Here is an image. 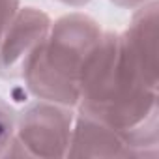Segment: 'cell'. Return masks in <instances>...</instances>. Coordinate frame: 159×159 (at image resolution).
Segmentation results:
<instances>
[{
  "label": "cell",
  "mask_w": 159,
  "mask_h": 159,
  "mask_svg": "<svg viewBox=\"0 0 159 159\" xmlns=\"http://www.w3.org/2000/svg\"><path fill=\"white\" fill-rule=\"evenodd\" d=\"M75 111L114 127L133 159H157L159 88L148 86L124 62L120 32L103 30L83 71Z\"/></svg>",
  "instance_id": "6da1fadb"
},
{
  "label": "cell",
  "mask_w": 159,
  "mask_h": 159,
  "mask_svg": "<svg viewBox=\"0 0 159 159\" xmlns=\"http://www.w3.org/2000/svg\"><path fill=\"white\" fill-rule=\"evenodd\" d=\"M101 36V25L86 13H66L52 21L39 52L23 77L28 94L75 109L83 71Z\"/></svg>",
  "instance_id": "7a4b0ae2"
},
{
  "label": "cell",
  "mask_w": 159,
  "mask_h": 159,
  "mask_svg": "<svg viewBox=\"0 0 159 159\" xmlns=\"http://www.w3.org/2000/svg\"><path fill=\"white\" fill-rule=\"evenodd\" d=\"M75 109L45 99L26 103L15 114V137L28 157H66Z\"/></svg>",
  "instance_id": "3957f363"
},
{
  "label": "cell",
  "mask_w": 159,
  "mask_h": 159,
  "mask_svg": "<svg viewBox=\"0 0 159 159\" xmlns=\"http://www.w3.org/2000/svg\"><path fill=\"white\" fill-rule=\"evenodd\" d=\"M52 19L34 6L19 8L0 34V79L21 81L39 52Z\"/></svg>",
  "instance_id": "277c9868"
},
{
  "label": "cell",
  "mask_w": 159,
  "mask_h": 159,
  "mask_svg": "<svg viewBox=\"0 0 159 159\" xmlns=\"http://www.w3.org/2000/svg\"><path fill=\"white\" fill-rule=\"evenodd\" d=\"M157 15L159 2L152 0L133 10L129 25L124 32H120V49L124 62L152 88H159Z\"/></svg>",
  "instance_id": "5b68a950"
},
{
  "label": "cell",
  "mask_w": 159,
  "mask_h": 159,
  "mask_svg": "<svg viewBox=\"0 0 159 159\" xmlns=\"http://www.w3.org/2000/svg\"><path fill=\"white\" fill-rule=\"evenodd\" d=\"M66 157L133 159V153L114 127L90 114L75 111V122Z\"/></svg>",
  "instance_id": "8992f818"
},
{
  "label": "cell",
  "mask_w": 159,
  "mask_h": 159,
  "mask_svg": "<svg viewBox=\"0 0 159 159\" xmlns=\"http://www.w3.org/2000/svg\"><path fill=\"white\" fill-rule=\"evenodd\" d=\"M15 114L17 111L0 98V159H4L6 148L15 135Z\"/></svg>",
  "instance_id": "52a82bcc"
},
{
  "label": "cell",
  "mask_w": 159,
  "mask_h": 159,
  "mask_svg": "<svg viewBox=\"0 0 159 159\" xmlns=\"http://www.w3.org/2000/svg\"><path fill=\"white\" fill-rule=\"evenodd\" d=\"M21 8V0H0V34Z\"/></svg>",
  "instance_id": "ba28073f"
},
{
  "label": "cell",
  "mask_w": 159,
  "mask_h": 159,
  "mask_svg": "<svg viewBox=\"0 0 159 159\" xmlns=\"http://www.w3.org/2000/svg\"><path fill=\"white\" fill-rule=\"evenodd\" d=\"M109 2H112L114 6H118L122 10H137V8L152 2V0H109Z\"/></svg>",
  "instance_id": "9c48e42d"
},
{
  "label": "cell",
  "mask_w": 159,
  "mask_h": 159,
  "mask_svg": "<svg viewBox=\"0 0 159 159\" xmlns=\"http://www.w3.org/2000/svg\"><path fill=\"white\" fill-rule=\"evenodd\" d=\"M58 2L69 6V8H84L86 4H90L92 0H58Z\"/></svg>",
  "instance_id": "30bf717a"
}]
</instances>
